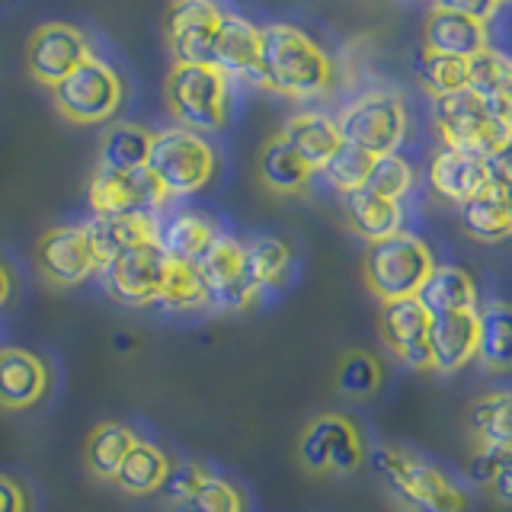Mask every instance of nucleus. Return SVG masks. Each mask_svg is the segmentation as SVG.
<instances>
[{"label": "nucleus", "mask_w": 512, "mask_h": 512, "mask_svg": "<svg viewBox=\"0 0 512 512\" xmlns=\"http://www.w3.org/2000/svg\"><path fill=\"white\" fill-rule=\"evenodd\" d=\"M333 58L292 23L263 26V87L288 100H317L333 90Z\"/></svg>", "instance_id": "f257e3e1"}, {"label": "nucleus", "mask_w": 512, "mask_h": 512, "mask_svg": "<svg viewBox=\"0 0 512 512\" xmlns=\"http://www.w3.org/2000/svg\"><path fill=\"white\" fill-rule=\"evenodd\" d=\"M375 474L400 512H464L468 493L436 464L404 448L384 445L375 452Z\"/></svg>", "instance_id": "f03ea898"}, {"label": "nucleus", "mask_w": 512, "mask_h": 512, "mask_svg": "<svg viewBox=\"0 0 512 512\" xmlns=\"http://www.w3.org/2000/svg\"><path fill=\"white\" fill-rule=\"evenodd\" d=\"M432 119H436L442 148L464 151L480 160H490L512 132V109L484 100L471 87L432 100Z\"/></svg>", "instance_id": "7ed1b4c3"}, {"label": "nucleus", "mask_w": 512, "mask_h": 512, "mask_svg": "<svg viewBox=\"0 0 512 512\" xmlns=\"http://www.w3.org/2000/svg\"><path fill=\"white\" fill-rule=\"evenodd\" d=\"M164 100L180 128L196 135L218 132L231 116V77L215 64H173Z\"/></svg>", "instance_id": "20e7f679"}, {"label": "nucleus", "mask_w": 512, "mask_h": 512, "mask_svg": "<svg viewBox=\"0 0 512 512\" xmlns=\"http://www.w3.org/2000/svg\"><path fill=\"white\" fill-rule=\"evenodd\" d=\"M436 266L439 263L432 256L429 244L410 231H397L391 237L368 244L362 260L365 285L372 288V295L381 304L416 298V292H420Z\"/></svg>", "instance_id": "39448f33"}, {"label": "nucleus", "mask_w": 512, "mask_h": 512, "mask_svg": "<svg viewBox=\"0 0 512 512\" xmlns=\"http://www.w3.org/2000/svg\"><path fill=\"white\" fill-rule=\"evenodd\" d=\"M148 170L157 176V183L164 186L170 199L192 196V192L212 183V176L218 170V154L202 135L176 125V128H164V132H154Z\"/></svg>", "instance_id": "423d86ee"}, {"label": "nucleus", "mask_w": 512, "mask_h": 512, "mask_svg": "<svg viewBox=\"0 0 512 512\" xmlns=\"http://www.w3.org/2000/svg\"><path fill=\"white\" fill-rule=\"evenodd\" d=\"M336 125H340V135L346 144H356V148L368 151L372 157H384L397 154L400 144L407 141L410 116L400 93L365 90L336 116Z\"/></svg>", "instance_id": "0eeeda50"}, {"label": "nucleus", "mask_w": 512, "mask_h": 512, "mask_svg": "<svg viewBox=\"0 0 512 512\" xmlns=\"http://www.w3.org/2000/svg\"><path fill=\"white\" fill-rule=\"evenodd\" d=\"M365 455L359 426L343 413L314 416L298 436V464L308 474H356Z\"/></svg>", "instance_id": "6e6552de"}, {"label": "nucleus", "mask_w": 512, "mask_h": 512, "mask_svg": "<svg viewBox=\"0 0 512 512\" xmlns=\"http://www.w3.org/2000/svg\"><path fill=\"white\" fill-rule=\"evenodd\" d=\"M55 93V109L64 119L74 125H100L109 122L122 106V77L116 68H109L106 61L90 58L71 71L61 84L52 90Z\"/></svg>", "instance_id": "1a4fd4ad"}, {"label": "nucleus", "mask_w": 512, "mask_h": 512, "mask_svg": "<svg viewBox=\"0 0 512 512\" xmlns=\"http://www.w3.org/2000/svg\"><path fill=\"white\" fill-rule=\"evenodd\" d=\"M224 10L215 0H173L164 16L167 48L173 52V64H212V48Z\"/></svg>", "instance_id": "9d476101"}, {"label": "nucleus", "mask_w": 512, "mask_h": 512, "mask_svg": "<svg viewBox=\"0 0 512 512\" xmlns=\"http://www.w3.org/2000/svg\"><path fill=\"white\" fill-rule=\"evenodd\" d=\"M87 199L93 215H157L170 196L148 167L132 173H109L96 167Z\"/></svg>", "instance_id": "9b49d317"}, {"label": "nucleus", "mask_w": 512, "mask_h": 512, "mask_svg": "<svg viewBox=\"0 0 512 512\" xmlns=\"http://www.w3.org/2000/svg\"><path fill=\"white\" fill-rule=\"evenodd\" d=\"M167 269H170L167 253L160 250L157 240H151V244H141L122 253L109 266H103V288L116 301L128 304V308H141V304L157 301L167 279Z\"/></svg>", "instance_id": "f8f14e48"}, {"label": "nucleus", "mask_w": 512, "mask_h": 512, "mask_svg": "<svg viewBox=\"0 0 512 512\" xmlns=\"http://www.w3.org/2000/svg\"><path fill=\"white\" fill-rule=\"evenodd\" d=\"M36 266L45 276V282H52L58 288H71L87 282L100 269V260H96V253L90 247L84 224H61V228H48L39 237Z\"/></svg>", "instance_id": "ddd939ff"}, {"label": "nucleus", "mask_w": 512, "mask_h": 512, "mask_svg": "<svg viewBox=\"0 0 512 512\" xmlns=\"http://www.w3.org/2000/svg\"><path fill=\"white\" fill-rule=\"evenodd\" d=\"M90 42L77 26L68 23H45L32 32L29 39V74L39 80L42 87H58L71 71L90 61Z\"/></svg>", "instance_id": "4468645a"}, {"label": "nucleus", "mask_w": 512, "mask_h": 512, "mask_svg": "<svg viewBox=\"0 0 512 512\" xmlns=\"http://www.w3.org/2000/svg\"><path fill=\"white\" fill-rule=\"evenodd\" d=\"M202 282L208 288V301L212 308L221 311H244L253 304V298L260 295L250 285L247 263H244V244L234 237H218L215 247L208 250V256L199 263Z\"/></svg>", "instance_id": "2eb2a0df"}, {"label": "nucleus", "mask_w": 512, "mask_h": 512, "mask_svg": "<svg viewBox=\"0 0 512 512\" xmlns=\"http://www.w3.org/2000/svg\"><path fill=\"white\" fill-rule=\"evenodd\" d=\"M378 333L384 346L394 352L400 365L413 368V372H432L429 356V314L416 298L381 304L378 314Z\"/></svg>", "instance_id": "dca6fc26"}, {"label": "nucleus", "mask_w": 512, "mask_h": 512, "mask_svg": "<svg viewBox=\"0 0 512 512\" xmlns=\"http://www.w3.org/2000/svg\"><path fill=\"white\" fill-rule=\"evenodd\" d=\"M212 64L228 77L263 87V29L237 13H224L212 48Z\"/></svg>", "instance_id": "f3484780"}, {"label": "nucleus", "mask_w": 512, "mask_h": 512, "mask_svg": "<svg viewBox=\"0 0 512 512\" xmlns=\"http://www.w3.org/2000/svg\"><path fill=\"white\" fill-rule=\"evenodd\" d=\"M493 183L490 164L464 151L439 148L429 160V186L448 205H464Z\"/></svg>", "instance_id": "a211bd4d"}, {"label": "nucleus", "mask_w": 512, "mask_h": 512, "mask_svg": "<svg viewBox=\"0 0 512 512\" xmlns=\"http://www.w3.org/2000/svg\"><path fill=\"white\" fill-rule=\"evenodd\" d=\"M490 48V29L487 23H477L471 16H461L452 10L432 7L423 23V52L464 58L471 61Z\"/></svg>", "instance_id": "6ab92c4d"}, {"label": "nucleus", "mask_w": 512, "mask_h": 512, "mask_svg": "<svg viewBox=\"0 0 512 512\" xmlns=\"http://www.w3.org/2000/svg\"><path fill=\"white\" fill-rule=\"evenodd\" d=\"M432 372L455 375L477 359V311H455L429 317Z\"/></svg>", "instance_id": "aec40b11"}, {"label": "nucleus", "mask_w": 512, "mask_h": 512, "mask_svg": "<svg viewBox=\"0 0 512 512\" xmlns=\"http://www.w3.org/2000/svg\"><path fill=\"white\" fill-rule=\"evenodd\" d=\"M48 391V368L36 352L20 346L0 349V407L29 410Z\"/></svg>", "instance_id": "412c9836"}, {"label": "nucleus", "mask_w": 512, "mask_h": 512, "mask_svg": "<svg viewBox=\"0 0 512 512\" xmlns=\"http://www.w3.org/2000/svg\"><path fill=\"white\" fill-rule=\"evenodd\" d=\"M84 231L103 269L112 260H119L122 253L157 240V218L154 215H93L90 221H84Z\"/></svg>", "instance_id": "4be33fe9"}, {"label": "nucleus", "mask_w": 512, "mask_h": 512, "mask_svg": "<svg viewBox=\"0 0 512 512\" xmlns=\"http://www.w3.org/2000/svg\"><path fill=\"white\" fill-rule=\"evenodd\" d=\"M279 135L292 144L295 154L314 173L324 170V164L343 144V135H340V125H336V119H330L327 112H317V109L295 112V116L282 125Z\"/></svg>", "instance_id": "5701e85b"}, {"label": "nucleus", "mask_w": 512, "mask_h": 512, "mask_svg": "<svg viewBox=\"0 0 512 512\" xmlns=\"http://www.w3.org/2000/svg\"><path fill=\"white\" fill-rule=\"evenodd\" d=\"M218 237L221 234L215 224L199 212H176L164 224H157V244L173 263L199 266Z\"/></svg>", "instance_id": "b1692460"}, {"label": "nucleus", "mask_w": 512, "mask_h": 512, "mask_svg": "<svg viewBox=\"0 0 512 512\" xmlns=\"http://www.w3.org/2000/svg\"><path fill=\"white\" fill-rule=\"evenodd\" d=\"M477 362L490 375H512V301L477 308Z\"/></svg>", "instance_id": "393cba45"}, {"label": "nucleus", "mask_w": 512, "mask_h": 512, "mask_svg": "<svg viewBox=\"0 0 512 512\" xmlns=\"http://www.w3.org/2000/svg\"><path fill=\"white\" fill-rule=\"evenodd\" d=\"M464 423L477 448L512 452V391H487L474 397L464 410Z\"/></svg>", "instance_id": "a878e982"}, {"label": "nucleus", "mask_w": 512, "mask_h": 512, "mask_svg": "<svg viewBox=\"0 0 512 512\" xmlns=\"http://www.w3.org/2000/svg\"><path fill=\"white\" fill-rule=\"evenodd\" d=\"M416 301L423 304V311L429 317L477 311V282L471 279V272L461 266H436L420 292H416Z\"/></svg>", "instance_id": "bb28decb"}, {"label": "nucleus", "mask_w": 512, "mask_h": 512, "mask_svg": "<svg viewBox=\"0 0 512 512\" xmlns=\"http://www.w3.org/2000/svg\"><path fill=\"white\" fill-rule=\"evenodd\" d=\"M256 173H260L263 186L276 192V196H298V192L311 186L314 176V170L304 164L282 135H272L263 144L260 160H256Z\"/></svg>", "instance_id": "cd10ccee"}, {"label": "nucleus", "mask_w": 512, "mask_h": 512, "mask_svg": "<svg viewBox=\"0 0 512 512\" xmlns=\"http://www.w3.org/2000/svg\"><path fill=\"white\" fill-rule=\"evenodd\" d=\"M343 208H346L349 228L356 231L362 240H368V244L404 231V205L391 202V199H381L368 189L343 196Z\"/></svg>", "instance_id": "c85d7f7f"}, {"label": "nucleus", "mask_w": 512, "mask_h": 512, "mask_svg": "<svg viewBox=\"0 0 512 512\" xmlns=\"http://www.w3.org/2000/svg\"><path fill=\"white\" fill-rule=\"evenodd\" d=\"M461 228L474 237L477 244H500L512 237V215L506 205V186L490 183L480 196L461 205Z\"/></svg>", "instance_id": "c756f323"}, {"label": "nucleus", "mask_w": 512, "mask_h": 512, "mask_svg": "<svg viewBox=\"0 0 512 512\" xmlns=\"http://www.w3.org/2000/svg\"><path fill=\"white\" fill-rule=\"evenodd\" d=\"M151 138L154 132L141 128L135 122H119L109 125V132L100 141V170L109 173H132V170H144L151 157Z\"/></svg>", "instance_id": "7c9ffc66"}, {"label": "nucleus", "mask_w": 512, "mask_h": 512, "mask_svg": "<svg viewBox=\"0 0 512 512\" xmlns=\"http://www.w3.org/2000/svg\"><path fill=\"white\" fill-rule=\"evenodd\" d=\"M141 439L122 423H100L90 429L87 445H84V464L93 477L100 480H116L122 461Z\"/></svg>", "instance_id": "2f4dec72"}, {"label": "nucleus", "mask_w": 512, "mask_h": 512, "mask_svg": "<svg viewBox=\"0 0 512 512\" xmlns=\"http://www.w3.org/2000/svg\"><path fill=\"white\" fill-rule=\"evenodd\" d=\"M167 474H170V458L160 452L157 445L138 442L132 452H128V458L122 461V468L112 484L128 496H148L164 487Z\"/></svg>", "instance_id": "473e14b6"}, {"label": "nucleus", "mask_w": 512, "mask_h": 512, "mask_svg": "<svg viewBox=\"0 0 512 512\" xmlns=\"http://www.w3.org/2000/svg\"><path fill=\"white\" fill-rule=\"evenodd\" d=\"M244 263L256 292L279 288L292 272V247L279 237H253L250 244H244Z\"/></svg>", "instance_id": "72a5a7b5"}, {"label": "nucleus", "mask_w": 512, "mask_h": 512, "mask_svg": "<svg viewBox=\"0 0 512 512\" xmlns=\"http://www.w3.org/2000/svg\"><path fill=\"white\" fill-rule=\"evenodd\" d=\"M468 87L484 100L512 109V55L500 48H487L468 61Z\"/></svg>", "instance_id": "f704fd0d"}, {"label": "nucleus", "mask_w": 512, "mask_h": 512, "mask_svg": "<svg viewBox=\"0 0 512 512\" xmlns=\"http://www.w3.org/2000/svg\"><path fill=\"white\" fill-rule=\"evenodd\" d=\"M336 391L352 397V400H368L381 391L384 384V368L381 359L372 356L365 349H349L340 356V365H336V375H333Z\"/></svg>", "instance_id": "c9c22d12"}, {"label": "nucleus", "mask_w": 512, "mask_h": 512, "mask_svg": "<svg viewBox=\"0 0 512 512\" xmlns=\"http://www.w3.org/2000/svg\"><path fill=\"white\" fill-rule=\"evenodd\" d=\"M157 304H164L167 311H202L208 308V288L202 282V272L199 266H189V263H173L167 269V279L164 288H160Z\"/></svg>", "instance_id": "e433bc0d"}, {"label": "nucleus", "mask_w": 512, "mask_h": 512, "mask_svg": "<svg viewBox=\"0 0 512 512\" xmlns=\"http://www.w3.org/2000/svg\"><path fill=\"white\" fill-rule=\"evenodd\" d=\"M372 167H375V157L368 154V151H362V148H356V144H340L336 148V154L327 160L324 164V180L340 192V196H352V192H359V189H365V183H368V173H372Z\"/></svg>", "instance_id": "4c0bfd02"}, {"label": "nucleus", "mask_w": 512, "mask_h": 512, "mask_svg": "<svg viewBox=\"0 0 512 512\" xmlns=\"http://www.w3.org/2000/svg\"><path fill=\"white\" fill-rule=\"evenodd\" d=\"M413 186H416V170L404 154L375 157V167L368 173V183H365L368 192H375V196L391 199V202H404Z\"/></svg>", "instance_id": "58836bf2"}, {"label": "nucleus", "mask_w": 512, "mask_h": 512, "mask_svg": "<svg viewBox=\"0 0 512 512\" xmlns=\"http://www.w3.org/2000/svg\"><path fill=\"white\" fill-rule=\"evenodd\" d=\"M420 87L432 96V100H442V96H452V93L464 90V87H468V61L423 52V58H420Z\"/></svg>", "instance_id": "ea45409f"}, {"label": "nucleus", "mask_w": 512, "mask_h": 512, "mask_svg": "<svg viewBox=\"0 0 512 512\" xmlns=\"http://www.w3.org/2000/svg\"><path fill=\"white\" fill-rule=\"evenodd\" d=\"M176 512H247V500L231 480L208 474L202 484L192 490L189 500L176 506Z\"/></svg>", "instance_id": "a19ab883"}, {"label": "nucleus", "mask_w": 512, "mask_h": 512, "mask_svg": "<svg viewBox=\"0 0 512 512\" xmlns=\"http://www.w3.org/2000/svg\"><path fill=\"white\" fill-rule=\"evenodd\" d=\"M205 477H208V471L202 468V464H192V461L189 464H170V474L164 480V487H160V493H167V500L173 506H180L189 500L192 490H196Z\"/></svg>", "instance_id": "79ce46f5"}, {"label": "nucleus", "mask_w": 512, "mask_h": 512, "mask_svg": "<svg viewBox=\"0 0 512 512\" xmlns=\"http://www.w3.org/2000/svg\"><path fill=\"white\" fill-rule=\"evenodd\" d=\"M512 452H503V448H477L474 458L468 461V477L477 487H490V480L496 477V471L503 468V461Z\"/></svg>", "instance_id": "37998d69"}, {"label": "nucleus", "mask_w": 512, "mask_h": 512, "mask_svg": "<svg viewBox=\"0 0 512 512\" xmlns=\"http://www.w3.org/2000/svg\"><path fill=\"white\" fill-rule=\"evenodd\" d=\"M432 7H442V10H452L461 16H471L477 23H490L496 13H500L503 0H432Z\"/></svg>", "instance_id": "c03bdc74"}, {"label": "nucleus", "mask_w": 512, "mask_h": 512, "mask_svg": "<svg viewBox=\"0 0 512 512\" xmlns=\"http://www.w3.org/2000/svg\"><path fill=\"white\" fill-rule=\"evenodd\" d=\"M0 512H29V493L10 474H0Z\"/></svg>", "instance_id": "a18cd8bd"}, {"label": "nucleus", "mask_w": 512, "mask_h": 512, "mask_svg": "<svg viewBox=\"0 0 512 512\" xmlns=\"http://www.w3.org/2000/svg\"><path fill=\"white\" fill-rule=\"evenodd\" d=\"M487 164H490V173H493V183L512 186V132L506 135V141L496 148V154L487 160Z\"/></svg>", "instance_id": "49530a36"}, {"label": "nucleus", "mask_w": 512, "mask_h": 512, "mask_svg": "<svg viewBox=\"0 0 512 512\" xmlns=\"http://www.w3.org/2000/svg\"><path fill=\"white\" fill-rule=\"evenodd\" d=\"M490 496H493V503H500V506H512V455L503 461V468L496 471V477L490 480Z\"/></svg>", "instance_id": "de8ad7c7"}, {"label": "nucleus", "mask_w": 512, "mask_h": 512, "mask_svg": "<svg viewBox=\"0 0 512 512\" xmlns=\"http://www.w3.org/2000/svg\"><path fill=\"white\" fill-rule=\"evenodd\" d=\"M13 295V276H10V269L4 266V260H0V308L10 301Z\"/></svg>", "instance_id": "09e8293b"}, {"label": "nucleus", "mask_w": 512, "mask_h": 512, "mask_svg": "<svg viewBox=\"0 0 512 512\" xmlns=\"http://www.w3.org/2000/svg\"><path fill=\"white\" fill-rule=\"evenodd\" d=\"M506 205H509V215H512V186H506Z\"/></svg>", "instance_id": "8fccbe9b"}, {"label": "nucleus", "mask_w": 512, "mask_h": 512, "mask_svg": "<svg viewBox=\"0 0 512 512\" xmlns=\"http://www.w3.org/2000/svg\"><path fill=\"white\" fill-rule=\"evenodd\" d=\"M503 4H509V0H503Z\"/></svg>", "instance_id": "3c124183"}]
</instances>
